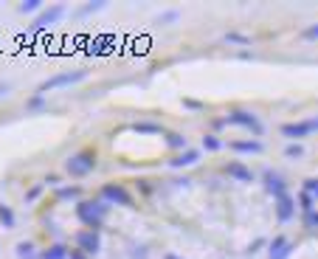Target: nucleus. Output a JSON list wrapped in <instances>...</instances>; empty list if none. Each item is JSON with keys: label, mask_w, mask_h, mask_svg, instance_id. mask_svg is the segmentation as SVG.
<instances>
[{"label": "nucleus", "mask_w": 318, "mask_h": 259, "mask_svg": "<svg viewBox=\"0 0 318 259\" xmlns=\"http://www.w3.org/2000/svg\"><path fill=\"white\" fill-rule=\"evenodd\" d=\"M268 253H270V259H288L290 253H293V242H290L288 237H273Z\"/></svg>", "instance_id": "9"}, {"label": "nucleus", "mask_w": 318, "mask_h": 259, "mask_svg": "<svg viewBox=\"0 0 318 259\" xmlns=\"http://www.w3.org/2000/svg\"><path fill=\"white\" fill-rule=\"evenodd\" d=\"M203 147H206L208 152H217V150H222V141L217 138V135H203Z\"/></svg>", "instance_id": "20"}, {"label": "nucleus", "mask_w": 318, "mask_h": 259, "mask_svg": "<svg viewBox=\"0 0 318 259\" xmlns=\"http://www.w3.org/2000/svg\"><path fill=\"white\" fill-rule=\"evenodd\" d=\"M166 259H180V256H175V253H166Z\"/></svg>", "instance_id": "38"}, {"label": "nucleus", "mask_w": 318, "mask_h": 259, "mask_svg": "<svg viewBox=\"0 0 318 259\" xmlns=\"http://www.w3.org/2000/svg\"><path fill=\"white\" fill-rule=\"evenodd\" d=\"M79 186H62V189H56V200H76L79 197Z\"/></svg>", "instance_id": "19"}, {"label": "nucleus", "mask_w": 318, "mask_h": 259, "mask_svg": "<svg viewBox=\"0 0 318 259\" xmlns=\"http://www.w3.org/2000/svg\"><path fill=\"white\" fill-rule=\"evenodd\" d=\"M82 79H87V71H62V73H56V76L45 79L37 91H40V96H43V93H48V91L68 88V84H76V82H82Z\"/></svg>", "instance_id": "3"}, {"label": "nucleus", "mask_w": 318, "mask_h": 259, "mask_svg": "<svg viewBox=\"0 0 318 259\" xmlns=\"http://www.w3.org/2000/svg\"><path fill=\"white\" fill-rule=\"evenodd\" d=\"M183 107L186 110H203V104L197 102V99H183Z\"/></svg>", "instance_id": "32"}, {"label": "nucleus", "mask_w": 318, "mask_h": 259, "mask_svg": "<svg viewBox=\"0 0 318 259\" xmlns=\"http://www.w3.org/2000/svg\"><path fill=\"white\" fill-rule=\"evenodd\" d=\"M102 200H104V203L127 206V209H133V206H135L133 194H130L124 186H118V183H104V186H102Z\"/></svg>", "instance_id": "6"}, {"label": "nucleus", "mask_w": 318, "mask_h": 259, "mask_svg": "<svg viewBox=\"0 0 318 259\" xmlns=\"http://www.w3.org/2000/svg\"><path fill=\"white\" fill-rule=\"evenodd\" d=\"M65 169L71 178H85L96 169V150H82L65 161Z\"/></svg>", "instance_id": "2"}, {"label": "nucleus", "mask_w": 318, "mask_h": 259, "mask_svg": "<svg viewBox=\"0 0 318 259\" xmlns=\"http://www.w3.org/2000/svg\"><path fill=\"white\" fill-rule=\"evenodd\" d=\"M226 172H228V178H234V181H239V183H251L253 181V172L239 161H231L226 166Z\"/></svg>", "instance_id": "12"}, {"label": "nucleus", "mask_w": 318, "mask_h": 259, "mask_svg": "<svg viewBox=\"0 0 318 259\" xmlns=\"http://www.w3.org/2000/svg\"><path fill=\"white\" fill-rule=\"evenodd\" d=\"M265 189H268L273 197H281V194H288V186H284V181H281L279 172H265Z\"/></svg>", "instance_id": "11"}, {"label": "nucleus", "mask_w": 318, "mask_h": 259, "mask_svg": "<svg viewBox=\"0 0 318 259\" xmlns=\"http://www.w3.org/2000/svg\"><path fill=\"white\" fill-rule=\"evenodd\" d=\"M107 209H110V206L104 203V200H79V203H76V217H79L90 231H99V225L107 217Z\"/></svg>", "instance_id": "1"}, {"label": "nucleus", "mask_w": 318, "mask_h": 259, "mask_svg": "<svg viewBox=\"0 0 318 259\" xmlns=\"http://www.w3.org/2000/svg\"><path fill=\"white\" fill-rule=\"evenodd\" d=\"M68 248L62 245V242H56V245H51L48 251H43V259H68Z\"/></svg>", "instance_id": "16"}, {"label": "nucleus", "mask_w": 318, "mask_h": 259, "mask_svg": "<svg viewBox=\"0 0 318 259\" xmlns=\"http://www.w3.org/2000/svg\"><path fill=\"white\" fill-rule=\"evenodd\" d=\"M304 225H307V228H318V211H307V214H304Z\"/></svg>", "instance_id": "27"}, {"label": "nucleus", "mask_w": 318, "mask_h": 259, "mask_svg": "<svg viewBox=\"0 0 318 259\" xmlns=\"http://www.w3.org/2000/svg\"><path fill=\"white\" fill-rule=\"evenodd\" d=\"M304 192L318 203V178H307V181H304Z\"/></svg>", "instance_id": "21"}, {"label": "nucleus", "mask_w": 318, "mask_h": 259, "mask_svg": "<svg viewBox=\"0 0 318 259\" xmlns=\"http://www.w3.org/2000/svg\"><path fill=\"white\" fill-rule=\"evenodd\" d=\"M40 192H43V186H31L28 192H25V203H31V200H37Z\"/></svg>", "instance_id": "29"}, {"label": "nucleus", "mask_w": 318, "mask_h": 259, "mask_svg": "<svg viewBox=\"0 0 318 259\" xmlns=\"http://www.w3.org/2000/svg\"><path fill=\"white\" fill-rule=\"evenodd\" d=\"M17 256L20 259H34V245H31V242H20V245H17Z\"/></svg>", "instance_id": "23"}, {"label": "nucleus", "mask_w": 318, "mask_h": 259, "mask_svg": "<svg viewBox=\"0 0 318 259\" xmlns=\"http://www.w3.org/2000/svg\"><path fill=\"white\" fill-rule=\"evenodd\" d=\"M299 203H301V209H304V214L307 211H315V200H312L304 189H301V194H299Z\"/></svg>", "instance_id": "22"}, {"label": "nucleus", "mask_w": 318, "mask_h": 259, "mask_svg": "<svg viewBox=\"0 0 318 259\" xmlns=\"http://www.w3.org/2000/svg\"><path fill=\"white\" fill-rule=\"evenodd\" d=\"M284 155L293 158V161H296V158H304V147H301V144H290L288 150H284Z\"/></svg>", "instance_id": "25"}, {"label": "nucleus", "mask_w": 318, "mask_h": 259, "mask_svg": "<svg viewBox=\"0 0 318 259\" xmlns=\"http://www.w3.org/2000/svg\"><path fill=\"white\" fill-rule=\"evenodd\" d=\"M74 240H76V245H79V251H85V253H99V248H102V237H99V231H90V228L79 231Z\"/></svg>", "instance_id": "8"}, {"label": "nucleus", "mask_w": 318, "mask_h": 259, "mask_svg": "<svg viewBox=\"0 0 318 259\" xmlns=\"http://www.w3.org/2000/svg\"><path fill=\"white\" fill-rule=\"evenodd\" d=\"M99 9H104V3H87V6H82V14H93Z\"/></svg>", "instance_id": "31"}, {"label": "nucleus", "mask_w": 318, "mask_h": 259, "mask_svg": "<svg viewBox=\"0 0 318 259\" xmlns=\"http://www.w3.org/2000/svg\"><path fill=\"white\" fill-rule=\"evenodd\" d=\"M158 20H161V23H166V25H169V23H175V20H178V12H164Z\"/></svg>", "instance_id": "30"}, {"label": "nucleus", "mask_w": 318, "mask_h": 259, "mask_svg": "<svg viewBox=\"0 0 318 259\" xmlns=\"http://www.w3.org/2000/svg\"><path fill=\"white\" fill-rule=\"evenodd\" d=\"M226 124H237L242 127V130H248V133L253 135H262V121L257 119V113H248V110H231V113L226 116Z\"/></svg>", "instance_id": "4"}, {"label": "nucleus", "mask_w": 318, "mask_h": 259, "mask_svg": "<svg viewBox=\"0 0 318 259\" xmlns=\"http://www.w3.org/2000/svg\"><path fill=\"white\" fill-rule=\"evenodd\" d=\"M0 223H3V228H14V211L6 203H0Z\"/></svg>", "instance_id": "18"}, {"label": "nucleus", "mask_w": 318, "mask_h": 259, "mask_svg": "<svg viewBox=\"0 0 318 259\" xmlns=\"http://www.w3.org/2000/svg\"><path fill=\"white\" fill-rule=\"evenodd\" d=\"M43 107H45V99H43V96L28 99V110H43Z\"/></svg>", "instance_id": "28"}, {"label": "nucleus", "mask_w": 318, "mask_h": 259, "mask_svg": "<svg viewBox=\"0 0 318 259\" xmlns=\"http://www.w3.org/2000/svg\"><path fill=\"white\" fill-rule=\"evenodd\" d=\"M45 183H48V186H56V183H59V175H48V178H45Z\"/></svg>", "instance_id": "36"}, {"label": "nucleus", "mask_w": 318, "mask_h": 259, "mask_svg": "<svg viewBox=\"0 0 318 259\" xmlns=\"http://www.w3.org/2000/svg\"><path fill=\"white\" fill-rule=\"evenodd\" d=\"M259 248H262V240H257V242H253V245H251V248H248V251H251V253H257V251H259Z\"/></svg>", "instance_id": "37"}, {"label": "nucleus", "mask_w": 318, "mask_h": 259, "mask_svg": "<svg viewBox=\"0 0 318 259\" xmlns=\"http://www.w3.org/2000/svg\"><path fill=\"white\" fill-rule=\"evenodd\" d=\"M40 6H43L40 0H28V3H20V12H23V14H31V12H37Z\"/></svg>", "instance_id": "26"}, {"label": "nucleus", "mask_w": 318, "mask_h": 259, "mask_svg": "<svg viewBox=\"0 0 318 259\" xmlns=\"http://www.w3.org/2000/svg\"><path fill=\"white\" fill-rule=\"evenodd\" d=\"M68 259H87V253L76 248V251H71V253H68Z\"/></svg>", "instance_id": "33"}, {"label": "nucleus", "mask_w": 318, "mask_h": 259, "mask_svg": "<svg viewBox=\"0 0 318 259\" xmlns=\"http://www.w3.org/2000/svg\"><path fill=\"white\" fill-rule=\"evenodd\" d=\"M197 161H200V152H197V150H183L178 158H172L169 163L175 169H183V166H192V163H197Z\"/></svg>", "instance_id": "13"}, {"label": "nucleus", "mask_w": 318, "mask_h": 259, "mask_svg": "<svg viewBox=\"0 0 318 259\" xmlns=\"http://www.w3.org/2000/svg\"><path fill=\"white\" fill-rule=\"evenodd\" d=\"M133 133H138V135H164V127L155 124V121H135Z\"/></svg>", "instance_id": "14"}, {"label": "nucleus", "mask_w": 318, "mask_h": 259, "mask_svg": "<svg viewBox=\"0 0 318 259\" xmlns=\"http://www.w3.org/2000/svg\"><path fill=\"white\" fill-rule=\"evenodd\" d=\"M226 42H237V45H251V37H245V34H226Z\"/></svg>", "instance_id": "24"}, {"label": "nucleus", "mask_w": 318, "mask_h": 259, "mask_svg": "<svg viewBox=\"0 0 318 259\" xmlns=\"http://www.w3.org/2000/svg\"><path fill=\"white\" fill-rule=\"evenodd\" d=\"M68 9L62 6V3H54V6H48V9H43V12L37 14V20L28 25V34H34V31H43V28H48V25H54L56 20H62V14H65Z\"/></svg>", "instance_id": "5"}, {"label": "nucleus", "mask_w": 318, "mask_h": 259, "mask_svg": "<svg viewBox=\"0 0 318 259\" xmlns=\"http://www.w3.org/2000/svg\"><path fill=\"white\" fill-rule=\"evenodd\" d=\"M9 91H12V84H9V82H0V99L9 96Z\"/></svg>", "instance_id": "34"}, {"label": "nucleus", "mask_w": 318, "mask_h": 259, "mask_svg": "<svg viewBox=\"0 0 318 259\" xmlns=\"http://www.w3.org/2000/svg\"><path fill=\"white\" fill-rule=\"evenodd\" d=\"M164 138H166V144H169L172 150H180V152L186 150V135H180V133H164Z\"/></svg>", "instance_id": "17"}, {"label": "nucleus", "mask_w": 318, "mask_h": 259, "mask_svg": "<svg viewBox=\"0 0 318 259\" xmlns=\"http://www.w3.org/2000/svg\"><path fill=\"white\" fill-rule=\"evenodd\" d=\"M315 130H318V116H315V119H307V121L281 124V135H284V138H290V141H299V138H304V135L315 133Z\"/></svg>", "instance_id": "7"}, {"label": "nucleus", "mask_w": 318, "mask_h": 259, "mask_svg": "<svg viewBox=\"0 0 318 259\" xmlns=\"http://www.w3.org/2000/svg\"><path fill=\"white\" fill-rule=\"evenodd\" d=\"M307 37H310V40H318V23H315V25H310V28H307Z\"/></svg>", "instance_id": "35"}, {"label": "nucleus", "mask_w": 318, "mask_h": 259, "mask_svg": "<svg viewBox=\"0 0 318 259\" xmlns=\"http://www.w3.org/2000/svg\"><path fill=\"white\" fill-rule=\"evenodd\" d=\"M293 214H296V200L290 197V194L276 197V217H279V223H288Z\"/></svg>", "instance_id": "10"}, {"label": "nucleus", "mask_w": 318, "mask_h": 259, "mask_svg": "<svg viewBox=\"0 0 318 259\" xmlns=\"http://www.w3.org/2000/svg\"><path fill=\"white\" fill-rule=\"evenodd\" d=\"M231 147L234 152H248V155H259V152H262V144H259V141H231Z\"/></svg>", "instance_id": "15"}]
</instances>
